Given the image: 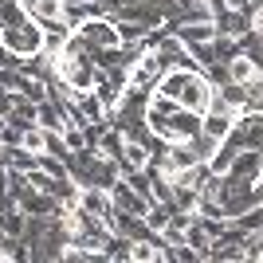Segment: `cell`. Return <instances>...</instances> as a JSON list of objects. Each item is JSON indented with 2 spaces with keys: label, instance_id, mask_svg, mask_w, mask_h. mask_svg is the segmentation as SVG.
<instances>
[{
  "label": "cell",
  "instance_id": "1",
  "mask_svg": "<svg viewBox=\"0 0 263 263\" xmlns=\"http://www.w3.org/2000/svg\"><path fill=\"white\" fill-rule=\"evenodd\" d=\"M204 189H200V204L212 216L240 220L263 200L255 193L263 177V110H240L228 134L212 145L204 157Z\"/></svg>",
  "mask_w": 263,
  "mask_h": 263
},
{
  "label": "cell",
  "instance_id": "2",
  "mask_svg": "<svg viewBox=\"0 0 263 263\" xmlns=\"http://www.w3.org/2000/svg\"><path fill=\"white\" fill-rule=\"evenodd\" d=\"M0 47L12 59H35L47 47V32L24 12L20 0H0Z\"/></svg>",
  "mask_w": 263,
  "mask_h": 263
},
{
  "label": "cell",
  "instance_id": "3",
  "mask_svg": "<svg viewBox=\"0 0 263 263\" xmlns=\"http://www.w3.org/2000/svg\"><path fill=\"white\" fill-rule=\"evenodd\" d=\"M145 126H149L165 145H197L204 118L193 114V110H185V106H177V102H169L165 95L154 90V99L145 106Z\"/></svg>",
  "mask_w": 263,
  "mask_h": 263
},
{
  "label": "cell",
  "instance_id": "4",
  "mask_svg": "<svg viewBox=\"0 0 263 263\" xmlns=\"http://www.w3.org/2000/svg\"><path fill=\"white\" fill-rule=\"evenodd\" d=\"M157 95H165L169 102H177V106H185V110H193V114H209V106H212V83L200 71H193V67H169L161 75V83H157Z\"/></svg>",
  "mask_w": 263,
  "mask_h": 263
},
{
  "label": "cell",
  "instance_id": "5",
  "mask_svg": "<svg viewBox=\"0 0 263 263\" xmlns=\"http://www.w3.org/2000/svg\"><path fill=\"white\" fill-rule=\"evenodd\" d=\"M75 204L87 212L90 220H99V224H110L114 216V200H110V189H95V185H79V197Z\"/></svg>",
  "mask_w": 263,
  "mask_h": 263
},
{
  "label": "cell",
  "instance_id": "6",
  "mask_svg": "<svg viewBox=\"0 0 263 263\" xmlns=\"http://www.w3.org/2000/svg\"><path fill=\"white\" fill-rule=\"evenodd\" d=\"M228 79H232L240 90L259 87V79H263L259 59H255V55H232V59H228Z\"/></svg>",
  "mask_w": 263,
  "mask_h": 263
},
{
  "label": "cell",
  "instance_id": "7",
  "mask_svg": "<svg viewBox=\"0 0 263 263\" xmlns=\"http://www.w3.org/2000/svg\"><path fill=\"white\" fill-rule=\"evenodd\" d=\"M149 165H154V154H149L138 138H126V142H122V157H118L122 173H145Z\"/></svg>",
  "mask_w": 263,
  "mask_h": 263
},
{
  "label": "cell",
  "instance_id": "8",
  "mask_svg": "<svg viewBox=\"0 0 263 263\" xmlns=\"http://www.w3.org/2000/svg\"><path fill=\"white\" fill-rule=\"evenodd\" d=\"M216 24L212 20H197V24H181V28H177V40H181V44L185 47H193V44H212V40H216Z\"/></svg>",
  "mask_w": 263,
  "mask_h": 263
},
{
  "label": "cell",
  "instance_id": "9",
  "mask_svg": "<svg viewBox=\"0 0 263 263\" xmlns=\"http://www.w3.org/2000/svg\"><path fill=\"white\" fill-rule=\"evenodd\" d=\"M16 145H24V149L35 154V157H44L47 154V130H44V126H28V130L20 134V142H16Z\"/></svg>",
  "mask_w": 263,
  "mask_h": 263
},
{
  "label": "cell",
  "instance_id": "10",
  "mask_svg": "<svg viewBox=\"0 0 263 263\" xmlns=\"http://www.w3.org/2000/svg\"><path fill=\"white\" fill-rule=\"evenodd\" d=\"M12 106H16V99H12V90L0 83V118H8L12 114Z\"/></svg>",
  "mask_w": 263,
  "mask_h": 263
},
{
  "label": "cell",
  "instance_id": "11",
  "mask_svg": "<svg viewBox=\"0 0 263 263\" xmlns=\"http://www.w3.org/2000/svg\"><path fill=\"white\" fill-rule=\"evenodd\" d=\"M252 32H255V35H263V8L252 16Z\"/></svg>",
  "mask_w": 263,
  "mask_h": 263
},
{
  "label": "cell",
  "instance_id": "12",
  "mask_svg": "<svg viewBox=\"0 0 263 263\" xmlns=\"http://www.w3.org/2000/svg\"><path fill=\"white\" fill-rule=\"evenodd\" d=\"M216 263H243V259H236V255H224V259H216Z\"/></svg>",
  "mask_w": 263,
  "mask_h": 263
}]
</instances>
